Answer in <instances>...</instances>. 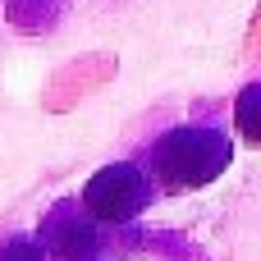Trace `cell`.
Segmentation results:
<instances>
[{
  "label": "cell",
  "mask_w": 261,
  "mask_h": 261,
  "mask_svg": "<svg viewBox=\"0 0 261 261\" xmlns=\"http://www.w3.org/2000/svg\"><path fill=\"white\" fill-rule=\"evenodd\" d=\"M0 261H46V252H41V243H32V239H9V243L0 248Z\"/></svg>",
  "instance_id": "5"
},
{
  "label": "cell",
  "mask_w": 261,
  "mask_h": 261,
  "mask_svg": "<svg viewBox=\"0 0 261 261\" xmlns=\"http://www.w3.org/2000/svg\"><path fill=\"white\" fill-rule=\"evenodd\" d=\"M234 124L248 142H261V83L243 87L239 101H234Z\"/></svg>",
  "instance_id": "4"
},
{
  "label": "cell",
  "mask_w": 261,
  "mask_h": 261,
  "mask_svg": "<svg viewBox=\"0 0 261 261\" xmlns=\"http://www.w3.org/2000/svg\"><path fill=\"white\" fill-rule=\"evenodd\" d=\"M147 202H151V184L138 165H106L83 188V211L92 220H106V225L133 220Z\"/></svg>",
  "instance_id": "2"
},
{
  "label": "cell",
  "mask_w": 261,
  "mask_h": 261,
  "mask_svg": "<svg viewBox=\"0 0 261 261\" xmlns=\"http://www.w3.org/2000/svg\"><path fill=\"white\" fill-rule=\"evenodd\" d=\"M41 252L55 261H92L96 252V225L87 216H78L73 202H60L50 211V220L41 225Z\"/></svg>",
  "instance_id": "3"
},
{
  "label": "cell",
  "mask_w": 261,
  "mask_h": 261,
  "mask_svg": "<svg viewBox=\"0 0 261 261\" xmlns=\"http://www.w3.org/2000/svg\"><path fill=\"white\" fill-rule=\"evenodd\" d=\"M229 165V138L216 128H170L151 147V170L165 188H202Z\"/></svg>",
  "instance_id": "1"
}]
</instances>
